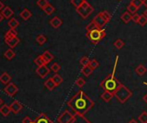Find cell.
I'll return each mask as SVG.
<instances>
[{
	"label": "cell",
	"instance_id": "83f0119b",
	"mask_svg": "<svg viewBox=\"0 0 147 123\" xmlns=\"http://www.w3.org/2000/svg\"><path fill=\"white\" fill-rule=\"evenodd\" d=\"M36 41H37V43H38L39 45L42 46V45H44V44L46 43V41H47V37H46L44 35H38L36 36Z\"/></svg>",
	"mask_w": 147,
	"mask_h": 123
},
{
	"label": "cell",
	"instance_id": "5bb4252c",
	"mask_svg": "<svg viewBox=\"0 0 147 123\" xmlns=\"http://www.w3.org/2000/svg\"><path fill=\"white\" fill-rule=\"evenodd\" d=\"M49 24H50L54 29H58L59 27L61 26V24H62V20H61L60 17H54L53 18L50 19Z\"/></svg>",
	"mask_w": 147,
	"mask_h": 123
},
{
	"label": "cell",
	"instance_id": "484cf974",
	"mask_svg": "<svg viewBox=\"0 0 147 123\" xmlns=\"http://www.w3.org/2000/svg\"><path fill=\"white\" fill-rule=\"evenodd\" d=\"M34 63L37 66H44V65H47L44 59L42 58V55H39L38 57H36L35 59H34Z\"/></svg>",
	"mask_w": 147,
	"mask_h": 123
},
{
	"label": "cell",
	"instance_id": "7402d4cb",
	"mask_svg": "<svg viewBox=\"0 0 147 123\" xmlns=\"http://www.w3.org/2000/svg\"><path fill=\"white\" fill-rule=\"evenodd\" d=\"M42 11H43L47 15L50 16V15H52V14L55 12V7H54L51 4H49V5H47L42 9Z\"/></svg>",
	"mask_w": 147,
	"mask_h": 123
},
{
	"label": "cell",
	"instance_id": "7bdbcfd3",
	"mask_svg": "<svg viewBox=\"0 0 147 123\" xmlns=\"http://www.w3.org/2000/svg\"><path fill=\"white\" fill-rule=\"evenodd\" d=\"M139 18H140V15L135 13V14H133L132 17H131V21H132L133 23H138Z\"/></svg>",
	"mask_w": 147,
	"mask_h": 123
},
{
	"label": "cell",
	"instance_id": "816d5d0a",
	"mask_svg": "<svg viewBox=\"0 0 147 123\" xmlns=\"http://www.w3.org/2000/svg\"><path fill=\"white\" fill-rule=\"evenodd\" d=\"M2 103H3V100H2L1 98H0V106L2 105Z\"/></svg>",
	"mask_w": 147,
	"mask_h": 123
},
{
	"label": "cell",
	"instance_id": "ab89813d",
	"mask_svg": "<svg viewBox=\"0 0 147 123\" xmlns=\"http://www.w3.org/2000/svg\"><path fill=\"white\" fill-rule=\"evenodd\" d=\"M138 10V9L136 6H134L133 5H131V4H129V5H127V11H129L131 14H135V13L137 12Z\"/></svg>",
	"mask_w": 147,
	"mask_h": 123
},
{
	"label": "cell",
	"instance_id": "d590c367",
	"mask_svg": "<svg viewBox=\"0 0 147 123\" xmlns=\"http://www.w3.org/2000/svg\"><path fill=\"white\" fill-rule=\"evenodd\" d=\"M86 84V81L82 78H78L76 80V85L78 86L79 88H82Z\"/></svg>",
	"mask_w": 147,
	"mask_h": 123
},
{
	"label": "cell",
	"instance_id": "74e56055",
	"mask_svg": "<svg viewBox=\"0 0 147 123\" xmlns=\"http://www.w3.org/2000/svg\"><path fill=\"white\" fill-rule=\"evenodd\" d=\"M98 27H97V25L94 23V22L92 20L91 21V23H89L87 26H86V30L87 31H91V30H93V29H97Z\"/></svg>",
	"mask_w": 147,
	"mask_h": 123
},
{
	"label": "cell",
	"instance_id": "ee69618b",
	"mask_svg": "<svg viewBox=\"0 0 147 123\" xmlns=\"http://www.w3.org/2000/svg\"><path fill=\"white\" fill-rule=\"evenodd\" d=\"M22 122H23V123H33V120H32L29 116H26V117H24V118L23 119Z\"/></svg>",
	"mask_w": 147,
	"mask_h": 123
},
{
	"label": "cell",
	"instance_id": "681fc988",
	"mask_svg": "<svg viewBox=\"0 0 147 123\" xmlns=\"http://www.w3.org/2000/svg\"><path fill=\"white\" fill-rule=\"evenodd\" d=\"M3 19H4V17L2 16V14L0 13V23H1L2 21H3Z\"/></svg>",
	"mask_w": 147,
	"mask_h": 123
},
{
	"label": "cell",
	"instance_id": "ac0fdd59",
	"mask_svg": "<svg viewBox=\"0 0 147 123\" xmlns=\"http://www.w3.org/2000/svg\"><path fill=\"white\" fill-rule=\"evenodd\" d=\"M42 58L44 59L46 64H49V62H51V61L54 59V55L49 52V51H45L42 54Z\"/></svg>",
	"mask_w": 147,
	"mask_h": 123
},
{
	"label": "cell",
	"instance_id": "ba28073f",
	"mask_svg": "<svg viewBox=\"0 0 147 123\" xmlns=\"http://www.w3.org/2000/svg\"><path fill=\"white\" fill-rule=\"evenodd\" d=\"M5 92L8 95V96H14V95L18 91V88L17 87V85L14 84V83H9L7 85H6V87L5 88Z\"/></svg>",
	"mask_w": 147,
	"mask_h": 123
},
{
	"label": "cell",
	"instance_id": "9c48e42d",
	"mask_svg": "<svg viewBox=\"0 0 147 123\" xmlns=\"http://www.w3.org/2000/svg\"><path fill=\"white\" fill-rule=\"evenodd\" d=\"M50 72V70L49 68L44 65V66H38L37 69L36 70V73L41 78H44L47 75H49V73Z\"/></svg>",
	"mask_w": 147,
	"mask_h": 123
},
{
	"label": "cell",
	"instance_id": "4316f807",
	"mask_svg": "<svg viewBox=\"0 0 147 123\" xmlns=\"http://www.w3.org/2000/svg\"><path fill=\"white\" fill-rule=\"evenodd\" d=\"M8 26L10 29H16L19 26V22L16 18H11L8 21Z\"/></svg>",
	"mask_w": 147,
	"mask_h": 123
},
{
	"label": "cell",
	"instance_id": "8992f818",
	"mask_svg": "<svg viewBox=\"0 0 147 123\" xmlns=\"http://www.w3.org/2000/svg\"><path fill=\"white\" fill-rule=\"evenodd\" d=\"M76 11L82 18L87 19L94 11V8L88 1L85 0L81 6H79L78 8H76Z\"/></svg>",
	"mask_w": 147,
	"mask_h": 123
},
{
	"label": "cell",
	"instance_id": "d6986e66",
	"mask_svg": "<svg viewBox=\"0 0 147 123\" xmlns=\"http://www.w3.org/2000/svg\"><path fill=\"white\" fill-rule=\"evenodd\" d=\"M20 17H21L24 21H27V20H29V19L32 17V13H31L27 8H24V9L21 11V13H20Z\"/></svg>",
	"mask_w": 147,
	"mask_h": 123
},
{
	"label": "cell",
	"instance_id": "30bf717a",
	"mask_svg": "<svg viewBox=\"0 0 147 123\" xmlns=\"http://www.w3.org/2000/svg\"><path fill=\"white\" fill-rule=\"evenodd\" d=\"M5 43L11 47V48H14L16 46H18L20 42V40L18 36H13V37H10L7 39H5Z\"/></svg>",
	"mask_w": 147,
	"mask_h": 123
},
{
	"label": "cell",
	"instance_id": "cb8c5ba5",
	"mask_svg": "<svg viewBox=\"0 0 147 123\" xmlns=\"http://www.w3.org/2000/svg\"><path fill=\"white\" fill-rule=\"evenodd\" d=\"M93 69L89 66H82V73L84 75V76H86V77H89L92 73H93Z\"/></svg>",
	"mask_w": 147,
	"mask_h": 123
},
{
	"label": "cell",
	"instance_id": "3957f363",
	"mask_svg": "<svg viewBox=\"0 0 147 123\" xmlns=\"http://www.w3.org/2000/svg\"><path fill=\"white\" fill-rule=\"evenodd\" d=\"M107 35V32L104 29H95L91 31H87L86 37L88 39L91 44L96 45L100 41H101Z\"/></svg>",
	"mask_w": 147,
	"mask_h": 123
},
{
	"label": "cell",
	"instance_id": "5b68a950",
	"mask_svg": "<svg viewBox=\"0 0 147 123\" xmlns=\"http://www.w3.org/2000/svg\"><path fill=\"white\" fill-rule=\"evenodd\" d=\"M111 14L107 11H103L99 12L93 19L94 23L99 29H104V27L110 22Z\"/></svg>",
	"mask_w": 147,
	"mask_h": 123
},
{
	"label": "cell",
	"instance_id": "1f68e13d",
	"mask_svg": "<svg viewBox=\"0 0 147 123\" xmlns=\"http://www.w3.org/2000/svg\"><path fill=\"white\" fill-rule=\"evenodd\" d=\"M89 63H90V59H89V58L87 57V56H83V57L80 59V64H81L82 66H89Z\"/></svg>",
	"mask_w": 147,
	"mask_h": 123
},
{
	"label": "cell",
	"instance_id": "e575fe53",
	"mask_svg": "<svg viewBox=\"0 0 147 123\" xmlns=\"http://www.w3.org/2000/svg\"><path fill=\"white\" fill-rule=\"evenodd\" d=\"M49 4V2L48 1V0H37V2H36V5L38 7H40L42 10Z\"/></svg>",
	"mask_w": 147,
	"mask_h": 123
},
{
	"label": "cell",
	"instance_id": "e0dca14e",
	"mask_svg": "<svg viewBox=\"0 0 147 123\" xmlns=\"http://www.w3.org/2000/svg\"><path fill=\"white\" fill-rule=\"evenodd\" d=\"M11 77L7 72H4L0 76V82L4 84H8L11 82Z\"/></svg>",
	"mask_w": 147,
	"mask_h": 123
},
{
	"label": "cell",
	"instance_id": "bcb514c9",
	"mask_svg": "<svg viewBox=\"0 0 147 123\" xmlns=\"http://www.w3.org/2000/svg\"><path fill=\"white\" fill-rule=\"evenodd\" d=\"M143 100H144V102L147 103V93H146V94H145V95L143 96Z\"/></svg>",
	"mask_w": 147,
	"mask_h": 123
},
{
	"label": "cell",
	"instance_id": "277c9868",
	"mask_svg": "<svg viewBox=\"0 0 147 123\" xmlns=\"http://www.w3.org/2000/svg\"><path fill=\"white\" fill-rule=\"evenodd\" d=\"M113 94H114V96L116 97V99L120 103H125L132 96V92L121 83L119 84L117 90L113 92Z\"/></svg>",
	"mask_w": 147,
	"mask_h": 123
},
{
	"label": "cell",
	"instance_id": "7c38bea8",
	"mask_svg": "<svg viewBox=\"0 0 147 123\" xmlns=\"http://www.w3.org/2000/svg\"><path fill=\"white\" fill-rule=\"evenodd\" d=\"M33 123H53L48 115L45 114H41L35 120H33Z\"/></svg>",
	"mask_w": 147,
	"mask_h": 123
},
{
	"label": "cell",
	"instance_id": "4fadbf2b",
	"mask_svg": "<svg viewBox=\"0 0 147 123\" xmlns=\"http://www.w3.org/2000/svg\"><path fill=\"white\" fill-rule=\"evenodd\" d=\"M1 14H2V16H3L5 18L10 19V18L14 15V11L11 10V8L10 6H5V7L2 10Z\"/></svg>",
	"mask_w": 147,
	"mask_h": 123
},
{
	"label": "cell",
	"instance_id": "d6a6232c",
	"mask_svg": "<svg viewBox=\"0 0 147 123\" xmlns=\"http://www.w3.org/2000/svg\"><path fill=\"white\" fill-rule=\"evenodd\" d=\"M124 45H125V42H124V41L121 40V39H117V40L114 41V43H113V46H114L117 49H121V48L124 47Z\"/></svg>",
	"mask_w": 147,
	"mask_h": 123
},
{
	"label": "cell",
	"instance_id": "ffe728a7",
	"mask_svg": "<svg viewBox=\"0 0 147 123\" xmlns=\"http://www.w3.org/2000/svg\"><path fill=\"white\" fill-rule=\"evenodd\" d=\"M131 17H132V15H131L129 11H125V12H124V13L121 15L120 19H121L125 24H127V23H129L131 21Z\"/></svg>",
	"mask_w": 147,
	"mask_h": 123
},
{
	"label": "cell",
	"instance_id": "b9f144b4",
	"mask_svg": "<svg viewBox=\"0 0 147 123\" xmlns=\"http://www.w3.org/2000/svg\"><path fill=\"white\" fill-rule=\"evenodd\" d=\"M50 69H51V71L54 72L55 73H57V72L60 71L61 66H60V65H59L58 63H54V64H52V66H50Z\"/></svg>",
	"mask_w": 147,
	"mask_h": 123
},
{
	"label": "cell",
	"instance_id": "7dc6e473",
	"mask_svg": "<svg viewBox=\"0 0 147 123\" xmlns=\"http://www.w3.org/2000/svg\"><path fill=\"white\" fill-rule=\"evenodd\" d=\"M143 5L147 8V0H143Z\"/></svg>",
	"mask_w": 147,
	"mask_h": 123
},
{
	"label": "cell",
	"instance_id": "60d3db41",
	"mask_svg": "<svg viewBox=\"0 0 147 123\" xmlns=\"http://www.w3.org/2000/svg\"><path fill=\"white\" fill-rule=\"evenodd\" d=\"M130 4L133 5L138 9H139L143 5V0H131V3Z\"/></svg>",
	"mask_w": 147,
	"mask_h": 123
},
{
	"label": "cell",
	"instance_id": "7a4b0ae2",
	"mask_svg": "<svg viewBox=\"0 0 147 123\" xmlns=\"http://www.w3.org/2000/svg\"><path fill=\"white\" fill-rule=\"evenodd\" d=\"M118 59L119 57L117 56L115 59V63H114V66H113V72L111 74H109L105 79H103L100 83V87L104 90H108L111 92H114L117 88L119 87L120 82L115 77V72H116V68H117V63H118Z\"/></svg>",
	"mask_w": 147,
	"mask_h": 123
},
{
	"label": "cell",
	"instance_id": "836d02e7",
	"mask_svg": "<svg viewBox=\"0 0 147 123\" xmlns=\"http://www.w3.org/2000/svg\"><path fill=\"white\" fill-rule=\"evenodd\" d=\"M89 66H90L93 70H95V69H97V68L100 66V63L98 62V61H97L95 59H94L90 60Z\"/></svg>",
	"mask_w": 147,
	"mask_h": 123
},
{
	"label": "cell",
	"instance_id": "52a82bcc",
	"mask_svg": "<svg viewBox=\"0 0 147 123\" xmlns=\"http://www.w3.org/2000/svg\"><path fill=\"white\" fill-rule=\"evenodd\" d=\"M76 120V117L68 110L63 111L57 118V121L59 123H74Z\"/></svg>",
	"mask_w": 147,
	"mask_h": 123
},
{
	"label": "cell",
	"instance_id": "c3c4849f",
	"mask_svg": "<svg viewBox=\"0 0 147 123\" xmlns=\"http://www.w3.org/2000/svg\"><path fill=\"white\" fill-rule=\"evenodd\" d=\"M129 123H138V121L135 120L134 119H132V120H131L129 121Z\"/></svg>",
	"mask_w": 147,
	"mask_h": 123
},
{
	"label": "cell",
	"instance_id": "f546056e",
	"mask_svg": "<svg viewBox=\"0 0 147 123\" xmlns=\"http://www.w3.org/2000/svg\"><path fill=\"white\" fill-rule=\"evenodd\" d=\"M52 78H53L54 82L56 84V85H57V86H59V85L62 83V81H63V78H61V75H59L58 73H55V74L52 77Z\"/></svg>",
	"mask_w": 147,
	"mask_h": 123
},
{
	"label": "cell",
	"instance_id": "9a60e30c",
	"mask_svg": "<svg viewBox=\"0 0 147 123\" xmlns=\"http://www.w3.org/2000/svg\"><path fill=\"white\" fill-rule=\"evenodd\" d=\"M113 96H114V94L111 91H108V90H104V92L100 96L101 99L106 102H109L113 99Z\"/></svg>",
	"mask_w": 147,
	"mask_h": 123
},
{
	"label": "cell",
	"instance_id": "8fae6325",
	"mask_svg": "<svg viewBox=\"0 0 147 123\" xmlns=\"http://www.w3.org/2000/svg\"><path fill=\"white\" fill-rule=\"evenodd\" d=\"M10 108H11V112H13L14 114H18L22 110L23 105L18 101H13L11 104L10 105Z\"/></svg>",
	"mask_w": 147,
	"mask_h": 123
},
{
	"label": "cell",
	"instance_id": "603a6c76",
	"mask_svg": "<svg viewBox=\"0 0 147 123\" xmlns=\"http://www.w3.org/2000/svg\"><path fill=\"white\" fill-rule=\"evenodd\" d=\"M147 72V69L143 66V65H139L135 68V72L138 75V76H143L145 74V72Z\"/></svg>",
	"mask_w": 147,
	"mask_h": 123
},
{
	"label": "cell",
	"instance_id": "4dcf8cb0",
	"mask_svg": "<svg viewBox=\"0 0 147 123\" xmlns=\"http://www.w3.org/2000/svg\"><path fill=\"white\" fill-rule=\"evenodd\" d=\"M138 120H139L140 123H147V112L146 111L142 112L138 115Z\"/></svg>",
	"mask_w": 147,
	"mask_h": 123
},
{
	"label": "cell",
	"instance_id": "d4e9b609",
	"mask_svg": "<svg viewBox=\"0 0 147 123\" xmlns=\"http://www.w3.org/2000/svg\"><path fill=\"white\" fill-rule=\"evenodd\" d=\"M4 56H5L7 59L11 60V59L16 56V53H15V52L12 50V48H10V49H7V50L5 52Z\"/></svg>",
	"mask_w": 147,
	"mask_h": 123
},
{
	"label": "cell",
	"instance_id": "f35d334b",
	"mask_svg": "<svg viewBox=\"0 0 147 123\" xmlns=\"http://www.w3.org/2000/svg\"><path fill=\"white\" fill-rule=\"evenodd\" d=\"M138 24H139L140 26H142V27L147 24V17H146L144 14L140 15V18H139Z\"/></svg>",
	"mask_w": 147,
	"mask_h": 123
},
{
	"label": "cell",
	"instance_id": "44dd1931",
	"mask_svg": "<svg viewBox=\"0 0 147 123\" xmlns=\"http://www.w3.org/2000/svg\"><path fill=\"white\" fill-rule=\"evenodd\" d=\"M11 110L10 106H8V105H6V104L2 105L1 107H0V113H1L4 116L9 115L10 113H11Z\"/></svg>",
	"mask_w": 147,
	"mask_h": 123
},
{
	"label": "cell",
	"instance_id": "f6af8a7d",
	"mask_svg": "<svg viewBox=\"0 0 147 123\" xmlns=\"http://www.w3.org/2000/svg\"><path fill=\"white\" fill-rule=\"evenodd\" d=\"M5 5L3 4V2L2 1H0V11H2V10L5 8Z\"/></svg>",
	"mask_w": 147,
	"mask_h": 123
},
{
	"label": "cell",
	"instance_id": "f1b7e54d",
	"mask_svg": "<svg viewBox=\"0 0 147 123\" xmlns=\"http://www.w3.org/2000/svg\"><path fill=\"white\" fill-rule=\"evenodd\" d=\"M18 32L16 31V29H10L5 35V39L10 38V37H13V36H17Z\"/></svg>",
	"mask_w": 147,
	"mask_h": 123
},
{
	"label": "cell",
	"instance_id": "8d00e7d4",
	"mask_svg": "<svg viewBox=\"0 0 147 123\" xmlns=\"http://www.w3.org/2000/svg\"><path fill=\"white\" fill-rule=\"evenodd\" d=\"M85 0H70V3L75 6L76 8H78L79 6H81Z\"/></svg>",
	"mask_w": 147,
	"mask_h": 123
},
{
	"label": "cell",
	"instance_id": "6da1fadb",
	"mask_svg": "<svg viewBox=\"0 0 147 123\" xmlns=\"http://www.w3.org/2000/svg\"><path fill=\"white\" fill-rule=\"evenodd\" d=\"M67 106L76 114L83 116L94 108V102L83 90H81L67 102Z\"/></svg>",
	"mask_w": 147,
	"mask_h": 123
},
{
	"label": "cell",
	"instance_id": "2e32d148",
	"mask_svg": "<svg viewBox=\"0 0 147 123\" xmlns=\"http://www.w3.org/2000/svg\"><path fill=\"white\" fill-rule=\"evenodd\" d=\"M44 86H45L49 90H53L57 85H56V84L54 82L53 78H48V79L44 82Z\"/></svg>",
	"mask_w": 147,
	"mask_h": 123
},
{
	"label": "cell",
	"instance_id": "f907efd6",
	"mask_svg": "<svg viewBox=\"0 0 147 123\" xmlns=\"http://www.w3.org/2000/svg\"><path fill=\"white\" fill-rule=\"evenodd\" d=\"M143 14H144V16H145V17H147V8L145 9V11H144V13H143Z\"/></svg>",
	"mask_w": 147,
	"mask_h": 123
}]
</instances>
